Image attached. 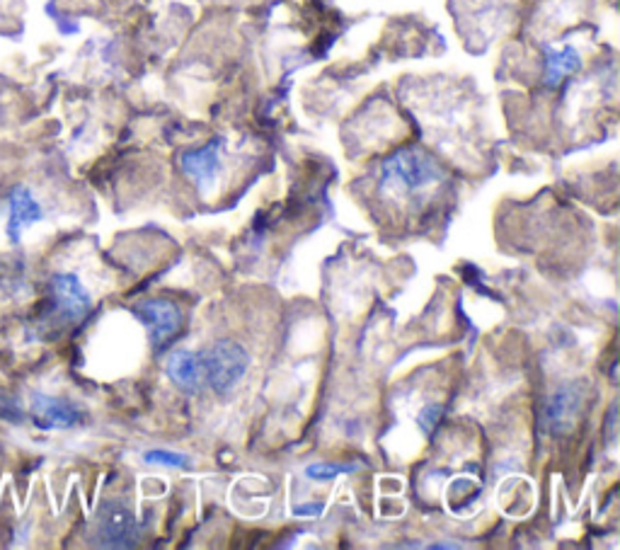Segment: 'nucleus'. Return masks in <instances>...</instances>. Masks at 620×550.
<instances>
[{
    "mask_svg": "<svg viewBox=\"0 0 620 550\" xmlns=\"http://www.w3.org/2000/svg\"><path fill=\"white\" fill-rule=\"evenodd\" d=\"M44 218V212L34 194L27 190V187H15L10 192V216H8V238L13 243H20L22 231L27 226L37 224V221Z\"/></svg>",
    "mask_w": 620,
    "mask_h": 550,
    "instance_id": "nucleus-9",
    "label": "nucleus"
},
{
    "mask_svg": "<svg viewBox=\"0 0 620 550\" xmlns=\"http://www.w3.org/2000/svg\"><path fill=\"white\" fill-rule=\"evenodd\" d=\"M296 512H298V514H320L323 507H320V505H315V507H298Z\"/></svg>",
    "mask_w": 620,
    "mask_h": 550,
    "instance_id": "nucleus-16",
    "label": "nucleus"
},
{
    "mask_svg": "<svg viewBox=\"0 0 620 550\" xmlns=\"http://www.w3.org/2000/svg\"><path fill=\"white\" fill-rule=\"evenodd\" d=\"M582 389L577 383H565L553 391L545 403V425L553 435H567L577 425L582 413Z\"/></svg>",
    "mask_w": 620,
    "mask_h": 550,
    "instance_id": "nucleus-5",
    "label": "nucleus"
},
{
    "mask_svg": "<svg viewBox=\"0 0 620 550\" xmlns=\"http://www.w3.org/2000/svg\"><path fill=\"white\" fill-rule=\"evenodd\" d=\"M144 459L148 463H158V465H170V468H187L190 465V456L187 453H178V451H162V449H154L148 451Z\"/></svg>",
    "mask_w": 620,
    "mask_h": 550,
    "instance_id": "nucleus-13",
    "label": "nucleus"
},
{
    "mask_svg": "<svg viewBox=\"0 0 620 550\" xmlns=\"http://www.w3.org/2000/svg\"><path fill=\"white\" fill-rule=\"evenodd\" d=\"M0 417L10 419V423H20V419H22L20 403L15 401L13 395L5 393L3 389H0Z\"/></svg>",
    "mask_w": 620,
    "mask_h": 550,
    "instance_id": "nucleus-15",
    "label": "nucleus"
},
{
    "mask_svg": "<svg viewBox=\"0 0 620 550\" xmlns=\"http://www.w3.org/2000/svg\"><path fill=\"white\" fill-rule=\"evenodd\" d=\"M221 146L224 142L216 138V142L206 144L204 148L199 150H190V154L182 156V170L190 175V178L202 187V190H208L218 178L221 172Z\"/></svg>",
    "mask_w": 620,
    "mask_h": 550,
    "instance_id": "nucleus-8",
    "label": "nucleus"
},
{
    "mask_svg": "<svg viewBox=\"0 0 620 550\" xmlns=\"http://www.w3.org/2000/svg\"><path fill=\"white\" fill-rule=\"evenodd\" d=\"M443 168L422 148H403L381 166L379 187L391 194H419L443 180Z\"/></svg>",
    "mask_w": 620,
    "mask_h": 550,
    "instance_id": "nucleus-1",
    "label": "nucleus"
},
{
    "mask_svg": "<svg viewBox=\"0 0 620 550\" xmlns=\"http://www.w3.org/2000/svg\"><path fill=\"white\" fill-rule=\"evenodd\" d=\"M32 423L40 429H71L83 423V409L78 405L52 395H34L30 405Z\"/></svg>",
    "mask_w": 620,
    "mask_h": 550,
    "instance_id": "nucleus-6",
    "label": "nucleus"
},
{
    "mask_svg": "<svg viewBox=\"0 0 620 550\" xmlns=\"http://www.w3.org/2000/svg\"><path fill=\"white\" fill-rule=\"evenodd\" d=\"M142 536L136 514L120 500H108L95 517V543L100 548H134Z\"/></svg>",
    "mask_w": 620,
    "mask_h": 550,
    "instance_id": "nucleus-3",
    "label": "nucleus"
},
{
    "mask_svg": "<svg viewBox=\"0 0 620 550\" xmlns=\"http://www.w3.org/2000/svg\"><path fill=\"white\" fill-rule=\"evenodd\" d=\"M134 315L146 325L154 347H162L182 325V313L168 299H148L134 306Z\"/></svg>",
    "mask_w": 620,
    "mask_h": 550,
    "instance_id": "nucleus-4",
    "label": "nucleus"
},
{
    "mask_svg": "<svg viewBox=\"0 0 620 550\" xmlns=\"http://www.w3.org/2000/svg\"><path fill=\"white\" fill-rule=\"evenodd\" d=\"M441 415H443V405H439V403L425 405L422 413H419V417H417L419 429H422L427 437H431V435H435V431H437L439 423H441Z\"/></svg>",
    "mask_w": 620,
    "mask_h": 550,
    "instance_id": "nucleus-14",
    "label": "nucleus"
},
{
    "mask_svg": "<svg viewBox=\"0 0 620 550\" xmlns=\"http://www.w3.org/2000/svg\"><path fill=\"white\" fill-rule=\"evenodd\" d=\"M54 308L64 321H80L90 311V294L76 274H54L52 282Z\"/></svg>",
    "mask_w": 620,
    "mask_h": 550,
    "instance_id": "nucleus-7",
    "label": "nucleus"
},
{
    "mask_svg": "<svg viewBox=\"0 0 620 550\" xmlns=\"http://www.w3.org/2000/svg\"><path fill=\"white\" fill-rule=\"evenodd\" d=\"M168 379L187 395H194L202 391L204 371H202V359H199V352H187V349H180V352L170 355Z\"/></svg>",
    "mask_w": 620,
    "mask_h": 550,
    "instance_id": "nucleus-10",
    "label": "nucleus"
},
{
    "mask_svg": "<svg viewBox=\"0 0 620 550\" xmlns=\"http://www.w3.org/2000/svg\"><path fill=\"white\" fill-rule=\"evenodd\" d=\"M357 471V465H349V463H313L306 468V475L313 480H332L342 473H352Z\"/></svg>",
    "mask_w": 620,
    "mask_h": 550,
    "instance_id": "nucleus-12",
    "label": "nucleus"
},
{
    "mask_svg": "<svg viewBox=\"0 0 620 550\" xmlns=\"http://www.w3.org/2000/svg\"><path fill=\"white\" fill-rule=\"evenodd\" d=\"M582 66V58L577 49L563 46V49H545V83L557 86L560 80H565Z\"/></svg>",
    "mask_w": 620,
    "mask_h": 550,
    "instance_id": "nucleus-11",
    "label": "nucleus"
},
{
    "mask_svg": "<svg viewBox=\"0 0 620 550\" xmlns=\"http://www.w3.org/2000/svg\"><path fill=\"white\" fill-rule=\"evenodd\" d=\"M199 359H202L204 383L218 395H226L236 389L250 367V355L238 343H230V339L214 343L204 352H199Z\"/></svg>",
    "mask_w": 620,
    "mask_h": 550,
    "instance_id": "nucleus-2",
    "label": "nucleus"
}]
</instances>
